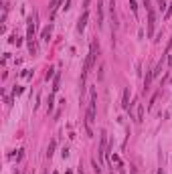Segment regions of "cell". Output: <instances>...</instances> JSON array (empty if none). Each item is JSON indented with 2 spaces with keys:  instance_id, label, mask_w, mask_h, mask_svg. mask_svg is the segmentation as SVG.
I'll list each match as a JSON object with an SVG mask.
<instances>
[{
  "instance_id": "6da1fadb",
  "label": "cell",
  "mask_w": 172,
  "mask_h": 174,
  "mask_svg": "<svg viewBox=\"0 0 172 174\" xmlns=\"http://www.w3.org/2000/svg\"><path fill=\"white\" fill-rule=\"evenodd\" d=\"M95 107H97V91H95V87H91V91H89V107H87V116H85V126H87L89 136H93L91 126L95 122Z\"/></svg>"
},
{
  "instance_id": "7a4b0ae2",
  "label": "cell",
  "mask_w": 172,
  "mask_h": 174,
  "mask_svg": "<svg viewBox=\"0 0 172 174\" xmlns=\"http://www.w3.org/2000/svg\"><path fill=\"white\" fill-rule=\"evenodd\" d=\"M97 51H99V47L95 45V43H91V47H89V55H87V61H85V65H83V75H81V83H85V79H87V75H89L91 67L95 65V59H97Z\"/></svg>"
},
{
  "instance_id": "3957f363",
  "label": "cell",
  "mask_w": 172,
  "mask_h": 174,
  "mask_svg": "<svg viewBox=\"0 0 172 174\" xmlns=\"http://www.w3.org/2000/svg\"><path fill=\"white\" fill-rule=\"evenodd\" d=\"M105 156H107V134L101 132V140H99V158L105 160Z\"/></svg>"
},
{
  "instance_id": "277c9868",
  "label": "cell",
  "mask_w": 172,
  "mask_h": 174,
  "mask_svg": "<svg viewBox=\"0 0 172 174\" xmlns=\"http://www.w3.org/2000/svg\"><path fill=\"white\" fill-rule=\"evenodd\" d=\"M154 28H156V14L152 8H148V36L154 35Z\"/></svg>"
},
{
  "instance_id": "5b68a950",
  "label": "cell",
  "mask_w": 172,
  "mask_h": 174,
  "mask_svg": "<svg viewBox=\"0 0 172 174\" xmlns=\"http://www.w3.org/2000/svg\"><path fill=\"white\" fill-rule=\"evenodd\" d=\"M87 20H89V12L85 10V12H83V16L79 18V23H77V31H79V33H83V31H85V24H87Z\"/></svg>"
},
{
  "instance_id": "8992f818",
  "label": "cell",
  "mask_w": 172,
  "mask_h": 174,
  "mask_svg": "<svg viewBox=\"0 0 172 174\" xmlns=\"http://www.w3.org/2000/svg\"><path fill=\"white\" fill-rule=\"evenodd\" d=\"M136 122L138 124L144 122V105L142 103H136Z\"/></svg>"
},
{
  "instance_id": "52a82bcc",
  "label": "cell",
  "mask_w": 172,
  "mask_h": 174,
  "mask_svg": "<svg viewBox=\"0 0 172 174\" xmlns=\"http://www.w3.org/2000/svg\"><path fill=\"white\" fill-rule=\"evenodd\" d=\"M97 24H103V0H97Z\"/></svg>"
},
{
  "instance_id": "ba28073f",
  "label": "cell",
  "mask_w": 172,
  "mask_h": 174,
  "mask_svg": "<svg viewBox=\"0 0 172 174\" xmlns=\"http://www.w3.org/2000/svg\"><path fill=\"white\" fill-rule=\"evenodd\" d=\"M122 105H124L126 109H130V89H126V91H124V97H122Z\"/></svg>"
},
{
  "instance_id": "9c48e42d",
  "label": "cell",
  "mask_w": 172,
  "mask_h": 174,
  "mask_svg": "<svg viewBox=\"0 0 172 174\" xmlns=\"http://www.w3.org/2000/svg\"><path fill=\"white\" fill-rule=\"evenodd\" d=\"M43 41H47V43H49V39H51V24H49V26H47V28H43Z\"/></svg>"
},
{
  "instance_id": "30bf717a",
  "label": "cell",
  "mask_w": 172,
  "mask_h": 174,
  "mask_svg": "<svg viewBox=\"0 0 172 174\" xmlns=\"http://www.w3.org/2000/svg\"><path fill=\"white\" fill-rule=\"evenodd\" d=\"M59 83H61V75H55V81H53V93H57L59 91Z\"/></svg>"
},
{
  "instance_id": "8fae6325",
  "label": "cell",
  "mask_w": 172,
  "mask_h": 174,
  "mask_svg": "<svg viewBox=\"0 0 172 174\" xmlns=\"http://www.w3.org/2000/svg\"><path fill=\"white\" fill-rule=\"evenodd\" d=\"M160 71H162V61H160V63H158V65H156V67H154V71H152V77L156 79V77L160 75Z\"/></svg>"
},
{
  "instance_id": "7c38bea8",
  "label": "cell",
  "mask_w": 172,
  "mask_h": 174,
  "mask_svg": "<svg viewBox=\"0 0 172 174\" xmlns=\"http://www.w3.org/2000/svg\"><path fill=\"white\" fill-rule=\"evenodd\" d=\"M55 146H57V144H55V140H53V142L49 144V150H47V156H49V158L53 156V150H55Z\"/></svg>"
},
{
  "instance_id": "4fadbf2b",
  "label": "cell",
  "mask_w": 172,
  "mask_h": 174,
  "mask_svg": "<svg viewBox=\"0 0 172 174\" xmlns=\"http://www.w3.org/2000/svg\"><path fill=\"white\" fill-rule=\"evenodd\" d=\"M12 93H14V95H18V93H23V87H20V85H16V87L12 89Z\"/></svg>"
},
{
  "instance_id": "5bb4252c",
  "label": "cell",
  "mask_w": 172,
  "mask_h": 174,
  "mask_svg": "<svg viewBox=\"0 0 172 174\" xmlns=\"http://www.w3.org/2000/svg\"><path fill=\"white\" fill-rule=\"evenodd\" d=\"M130 8H132V12L138 10V6H136V2H134V0H130Z\"/></svg>"
},
{
  "instance_id": "9a60e30c",
  "label": "cell",
  "mask_w": 172,
  "mask_h": 174,
  "mask_svg": "<svg viewBox=\"0 0 172 174\" xmlns=\"http://www.w3.org/2000/svg\"><path fill=\"white\" fill-rule=\"evenodd\" d=\"M23 156H24V152L18 150V154H16V162H20V160H23Z\"/></svg>"
},
{
  "instance_id": "2e32d148",
  "label": "cell",
  "mask_w": 172,
  "mask_h": 174,
  "mask_svg": "<svg viewBox=\"0 0 172 174\" xmlns=\"http://www.w3.org/2000/svg\"><path fill=\"white\" fill-rule=\"evenodd\" d=\"M53 71H55V69H49V71H47V81H49V79L53 77Z\"/></svg>"
},
{
  "instance_id": "e0dca14e",
  "label": "cell",
  "mask_w": 172,
  "mask_h": 174,
  "mask_svg": "<svg viewBox=\"0 0 172 174\" xmlns=\"http://www.w3.org/2000/svg\"><path fill=\"white\" fill-rule=\"evenodd\" d=\"M158 4H160V10H164V8H166V2H164V0H158Z\"/></svg>"
},
{
  "instance_id": "ac0fdd59",
  "label": "cell",
  "mask_w": 172,
  "mask_h": 174,
  "mask_svg": "<svg viewBox=\"0 0 172 174\" xmlns=\"http://www.w3.org/2000/svg\"><path fill=\"white\" fill-rule=\"evenodd\" d=\"M61 156H63V158H67V156H69V150H67V148H63V152H61Z\"/></svg>"
},
{
  "instance_id": "d6986e66",
  "label": "cell",
  "mask_w": 172,
  "mask_h": 174,
  "mask_svg": "<svg viewBox=\"0 0 172 174\" xmlns=\"http://www.w3.org/2000/svg\"><path fill=\"white\" fill-rule=\"evenodd\" d=\"M170 14H172V4L168 6V10H166V16H170Z\"/></svg>"
},
{
  "instance_id": "ffe728a7",
  "label": "cell",
  "mask_w": 172,
  "mask_h": 174,
  "mask_svg": "<svg viewBox=\"0 0 172 174\" xmlns=\"http://www.w3.org/2000/svg\"><path fill=\"white\" fill-rule=\"evenodd\" d=\"M89 2H91V0H83V6L87 8V6H89Z\"/></svg>"
},
{
  "instance_id": "44dd1931",
  "label": "cell",
  "mask_w": 172,
  "mask_h": 174,
  "mask_svg": "<svg viewBox=\"0 0 172 174\" xmlns=\"http://www.w3.org/2000/svg\"><path fill=\"white\" fill-rule=\"evenodd\" d=\"M144 6H146V8H150V0H144Z\"/></svg>"
},
{
  "instance_id": "7402d4cb",
  "label": "cell",
  "mask_w": 172,
  "mask_h": 174,
  "mask_svg": "<svg viewBox=\"0 0 172 174\" xmlns=\"http://www.w3.org/2000/svg\"><path fill=\"white\" fill-rule=\"evenodd\" d=\"M168 65H170V69H172V57H168Z\"/></svg>"
},
{
  "instance_id": "603a6c76",
  "label": "cell",
  "mask_w": 172,
  "mask_h": 174,
  "mask_svg": "<svg viewBox=\"0 0 172 174\" xmlns=\"http://www.w3.org/2000/svg\"><path fill=\"white\" fill-rule=\"evenodd\" d=\"M158 174H164V170H162V168H160V170H158Z\"/></svg>"
},
{
  "instance_id": "cb8c5ba5",
  "label": "cell",
  "mask_w": 172,
  "mask_h": 174,
  "mask_svg": "<svg viewBox=\"0 0 172 174\" xmlns=\"http://www.w3.org/2000/svg\"><path fill=\"white\" fill-rule=\"evenodd\" d=\"M14 174H18V172H14Z\"/></svg>"
}]
</instances>
